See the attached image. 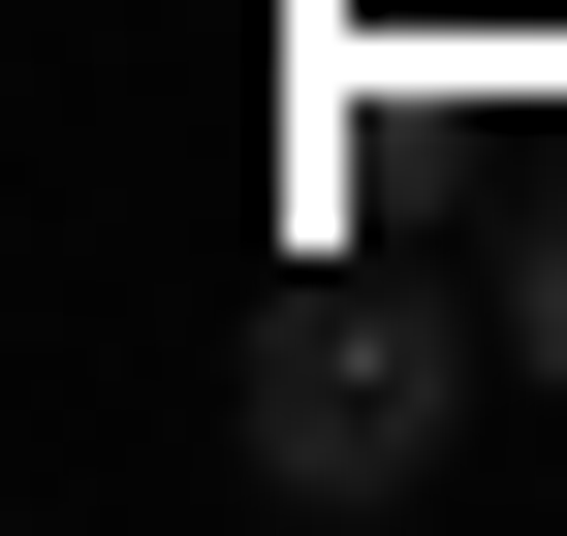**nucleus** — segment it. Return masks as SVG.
I'll return each mask as SVG.
<instances>
[{
	"label": "nucleus",
	"mask_w": 567,
	"mask_h": 536,
	"mask_svg": "<svg viewBox=\"0 0 567 536\" xmlns=\"http://www.w3.org/2000/svg\"><path fill=\"white\" fill-rule=\"evenodd\" d=\"M505 348H536V379H567V221H536V285H505Z\"/></svg>",
	"instance_id": "f03ea898"
},
{
	"label": "nucleus",
	"mask_w": 567,
	"mask_h": 536,
	"mask_svg": "<svg viewBox=\"0 0 567 536\" xmlns=\"http://www.w3.org/2000/svg\"><path fill=\"white\" fill-rule=\"evenodd\" d=\"M442 411H473V316L379 285V252H316V285L252 316V474H284V505H410Z\"/></svg>",
	"instance_id": "f257e3e1"
}]
</instances>
